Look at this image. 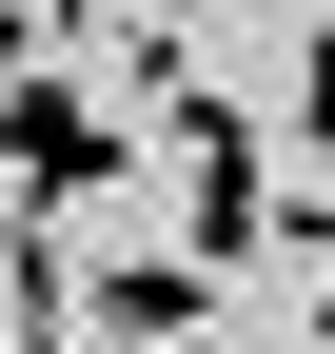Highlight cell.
Segmentation results:
<instances>
[{"label": "cell", "instance_id": "cell-1", "mask_svg": "<svg viewBox=\"0 0 335 354\" xmlns=\"http://www.w3.org/2000/svg\"><path fill=\"white\" fill-rule=\"evenodd\" d=\"M138 138H158V118L79 99L60 59H20V79H0V177H20L39 216H60V197H118V177H138Z\"/></svg>", "mask_w": 335, "mask_h": 354}, {"label": "cell", "instance_id": "cell-2", "mask_svg": "<svg viewBox=\"0 0 335 354\" xmlns=\"http://www.w3.org/2000/svg\"><path fill=\"white\" fill-rule=\"evenodd\" d=\"M158 138H178V177H197V197H178V256H217V276H237V256L276 236V177H257V118H237L217 79H178V118H158Z\"/></svg>", "mask_w": 335, "mask_h": 354}, {"label": "cell", "instance_id": "cell-3", "mask_svg": "<svg viewBox=\"0 0 335 354\" xmlns=\"http://www.w3.org/2000/svg\"><path fill=\"white\" fill-rule=\"evenodd\" d=\"M197 315H217V256H99V276H79V335H99V354H158Z\"/></svg>", "mask_w": 335, "mask_h": 354}, {"label": "cell", "instance_id": "cell-7", "mask_svg": "<svg viewBox=\"0 0 335 354\" xmlns=\"http://www.w3.org/2000/svg\"><path fill=\"white\" fill-rule=\"evenodd\" d=\"M0 354H60V335H0Z\"/></svg>", "mask_w": 335, "mask_h": 354}, {"label": "cell", "instance_id": "cell-8", "mask_svg": "<svg viewBox=\"0 0 335 354\" xmlns=\"http://www.w3.org/2000/svg\"><path fill=\"white\" fill-rule=\"evenodd\" d=\"M316 354H335V295H316Z\"/></svg>", "mask_w": 335, "mask_h": 354}, {"label": "cell", "instance_id": "cell-5", "mask_svg": "<svg viewBox=\"0 0 335 354\" xmlns=\"http://www.w3.org/2000/svg\"><path fill=\"white\" fill-rule=\"evenodd\" d=\"M296 118H316V138H335V20L296 39Z\"/></svg>", "mask_w": 335, "mask_h": 354}, {"label": "cell", "instance_id": "cell-6", "mask_svg": "<svg viewBox=\"0 0 335 354\" xmlns=\"http://www.w3.org/2000/svg\"><path fill=\"white\" fill-rule=\"evenodd\" d=\"M138 20H158V39H178V20H217V0H138Z\"/></svg>", "mask_w": 335, "mask_h": 354}, {"label": "cell", "instance_id": "cell-4", "mask_svg": "<svg viewBox=\"0 0 335 354\" xmlns=\"http://www.w3.org/2000/svg\"><path fill=\"white\" fill-rule=\"evenodd\" d=\"M0 295H20V335H79V276H60V216H0Z\"/></svg>", "mask_w": 335, "mask_h": 354}]
</instances>
